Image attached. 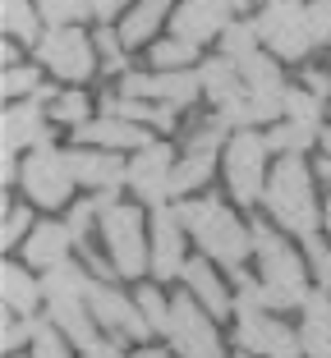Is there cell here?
Listing matches in <instances>:
<instances>
[{"instance_id": "cell-6", "label": "cell", "mask_w": 331, "mask_h": 358, "mask_svg": "<svg viewBox=\"0 0 331 358\" xmlns=\"http://www.w3.org/2000/svg\"><path fill=\"white\" fill-rule=\"evenodd\" d=\"M19 184H23V193H28L32 207L55 211V207H69L78 175H74L69 152H60V148H37V152H28V157H23Z\"/></svg>"}, {"instance_id": "cell-25", "label": "cell", "mask_w": 331, "mask_h": 358, "mask_svg": "<svg viewBox=\"0 0 331 358\" xmlns=\"http://www.w3.org/2000/svg\"><path fill=\"white\" fill-rule=\"evenodd\" d=\"M198 83H203V92H207L212 106H225L230 96L244 92L239 60H230V55H212V60H203V64H198Z\"/></svg>"}, {"instance_id": "cell-41", "label": "cell", "mask_w": 331, "mask_h": 358, "mask_svg": "<svg viewBox=\"0 0 331 358\" xmlns=\"http://www.w3.org/2000/svg\"><path fill=\"white\" fill-rule=\"evenodd\" d=\"M322 96H313L309 87H290L286 92V120H304V124H318L322 129Z\"/></svg>"}, {"instance_id": "cell-27", "label": "cell", "mask_w": 331, "mask_h": 358, "mask_svg": "<svg viewBox=\"0 0 331 358\" xmlns=\"http://www.w3.org/2000/svg\"><path fill=\"white\" fill-rule=\"evenodd\" d=\"M212 170H216V152L189 148L180 161H175V170H171V198H184V193H193L198 184H207Z\"/></svg>"}, {"instance_id": "cell-17", "label": "cell", "mask_w": 331, "mask_h": 358, "mask_svg": "<svg viewBox=\"0 0 331 358\" xmlns=\"http://www.w3.org/2000/svg\"><path fill=\"white\" fill-rule=\"evenodd\" d=\"M74 143L106 148V152H139L152 143V129L134 124V120H120V115H101V120H87L83 129H74Z\"/></svg>"}, {"instance_id": "cell-54", "label": "cell", "mask_w": 331, "mask_h": 358, "mask_svg": "<svg viewBox=\"0 0 331 358\" xmlns=\"http://www.w3.org/2000/svg\"><path fill=\"white\" fill-rule=\"evenodd\" d=\"M235 358H253V354H235Z\"/></svg>"}, {"instance_id": "cell-18", "label": "cell", "mask_w": 331, "mask_h": 358, "mask_svg": "<svg viewBox=\"0 0 331 358\" xmlns=\"http://www.w3.org/2000/svg\"><path fill=\"white\" fill-rule=\"evenodd\" d=\"M184 289H189L216 322H221V317H235V294H230V285L216 275L212 257H189V266H184Z\"/></svg>"}, {"instance_id": "cell-32", "label": "cell", "mask_w": 331, "mask_h": 358, "mask_svg": "<svg viewBox=\"0 0 331 358\" xmlns=\"http://www.w3.org/2000/svg\"><path fill=\"white\" fill-rule=\"evenodd\" d=\"M37 14L46 28H78L92 14V0H37Z\"/></svg>"}, {"instance_id": "cell-20", "label": "cell", "mask_w": 331, "mask_h": 358, "mask_svg": "<svg viewBox=\"0 0 331 358\" xmlns=\"http://www.w3.org/2000/svg\"><path fill=\"white\" fill-rule=\"evenodd\" d=\"M69 161H74L78 184H87L92 193L125 189V184H129V166L120 161V152H106V148H74V152H69Z\"/></svg>"}, {"instance_id": "cell-36", "label": "cell", "mask_w": 331, "mask_h": 358, "mask_svg": "<svg viewBox=\"0 0 331 358\" xmlns=\"http://www.w3.org/2000/svg\"><path fill=\"white\" fill-rule=\"evenodd\" d=\"M0 92L10 96V101L37 96V92H42V69H37V64H10L5 78H0Z\"/></svg>"}, {"instance_id": "cell-38", "label": "cell", "mask_w": 331, "mask_h": 358, "mask_svg": "<svg viewBox=\"0 0 331 358\" xmlns=\"http://www.w3.org/2000/svg\"><path fill=\"white\" fill-rule=\"evenodd\" d=\"M139 308H143V317H148L152 336H166V331H171V299L161 294L157 285H143L139 289Z\"/></svg>"}, {"instance_id": "cell-44", "label": "cell", "mask_w": 331, "mask_h": 358, "mask_svg": "<svg viewBox=\"0 0 331 358\" xmlns=\"http://www.w3.org/2000/svg\"><path fill=\"white\" fill-rule=\"evenodd\" d=\"M304 257H309L313 280H318L322 289H331V243H322L318 234H313V239H304Z\"/></svg>"}, {"instance_id": "cell-53", "label": "cell", "mask_w": 331, "mask_h": 358, "mask_svg": "<svg viewBox=\"0 0 331 358\" xmlns=\"http://www.w3.org/2000/svg\"><path fill=\"white\" fill-rule=\"evenodd\" d=\"M235 5H239V10H244V5H248V0H235Z\"/></svg>"}, {"instance_id": "cell-31", "label": "cell", "mask_w": 331, "mask_h": 358, "mask_svg": "<svg viewBox=\"0 0 331 358\" xmlns=\"http://www.w3.org/2000/svg\"><path fill=\"white\" fill-rule=\"evenodd\" d=\"M239 74H244V87H248V92H286L276 60H272V55H262V51L244 55V60H239Z\"/></svg>"}, {"instance_id": "cell-49", "label": "cell", "mask_w": 331, "mask_h": 358, "mask_svg": "<svg viewBox=\"0 0 331 358\" xmlns=\"http://www.w3.org/2000/svg\"><path fill=\"white\" fill-rule=\"evenodd\" d=\"M129 358H180V354H175L171 345H139Z\"/></svg>"}, {"instance_id": "cell-9", "label": "cell", "mask_w": 331, "mask_h": 358, "mask_svg": "<svg viewBox=\"0 0 331 358\" xmlns=\"http://www.w3.org/2000/svg\"><path fill=\"white\" fill-rule=\"evenodd\" d=\"M258 37L272 46V55L281 60H304L313 46V32H309V5L300 0H272L262 19H258Z\"/></svg>"}, {"instance_id": "cell-4", "label": "cell", "mask_w": 331, "mask_h": 358, "mask_svg": "<svg viewBox=\"0 0 331 358\" xmlns=\"http://www.w3.org/2000/svg\"><path fill=\"white\" fill-rule=\"evenodd\" d=\"M101 239H106V262L115 266V275L139 280L143 271H152V225L143 221L139 207L115 202L111 211H101Z\"/></svg>"}, {"instance_id": "cell-42", "label": "cell", "mask_w": 331, "mask_h": 358, "mask_svg": "<svg viewBox=\"0 0 331 358\" xmlns=\"http://www.w3.org/2000/svg\"><path fill=\"white\" fill-rule=\"evenodd\" d=\"M92 42H97V55H101V64H106L111 74H129V69H125V64H129L125 60L129 46H125V37H120V28H101Z\"/></svg>"}, {"instance_id": "cell-22", "label": "cell", "mask_w": 331, "mask_h": 358, "mask_svg": "<svg viewBox=\"0 0 331 358\" xmlns=\"http://www.w3.org/2000/svg\"><path fill=\"white\" fill-rule=\"evenodd\" d=\"M46 322H55L78 354L101 345V340H97V317H92V308H87V299H55V303H46Z\"/></svg>"}, {"instance_id": "cell-28", "label": "cell", "mask_w": 331, "mask_h": 358, "mask_svg": "<svg viewBox=\"0 0 331 358\" xmlns=\"http://www.w3.org/2000/svg\"><path fill=\"white\" fill-rule=\"evenodd\" d=\"M327 129V124H322ZM322 129L318 124H304V120H276L267 134V148L281 152V157H304L313 143H322Z\"/></svg>"}, {"instance_id": "cell-46", "label": "cell", "mask_w": 331, "mask_h": 358, "mask_svg": "<svg viewBox=\"0 0 331 358\" xmlns=\"http://www.w3.org/2000/svg\"><path fill=\"white\" fill-rule=\"evenodd\" d=\"M139 0H92V14L97 19H115V14H129Z\"/></svg>"}, {"instance_id": "cell-34", "label": "cell", "mask_w": 331, "mask_h": 358, "mask_svg": "<svg viewBox=\"0 0 331 358\" xmlns=\"http://www.w3.org/2000/svg\"><path fill=\"white\" fill-rule=\"evenodd\" d=\"M152 69H198V46L184 37H166L152 46Z\"/></svg>"}, {"instance_id": "cell-35", "label": "cell", "mask_w": 331, "mask_h": 358, "mask_svg": "<svg viewBox=\"0 0 331 358\" xmlns=\"http://www.w3.org/2000/svg\"><path fill=\"white\" fill-rule=\"evenodd\" d=\"M46 110H51V120H55V124H69V129H83L87 120H92V101H87V96L78 92V87L60 92L51 106H46Z\"/></svg>"}, {"instance_id": "cell-39", "label": "cell", "mask_w": 331, "mask_h": 358, "mask_svg": "<svg viewBox=\"0 0 331 358\" xmlns=\"http://www.w3.org/2000/svg\"><path fill=\"white\" fill-rule=\"evenodd\" d=\"M101 221V202L97 198H87V202H74V207H69V234H74V243L78 248H92V225Z\"/></svg>"}, {"instance_id": "cell-13", "label": "cell", "mask_w": 331, "mask_h": 358, "mask_svg": "<svg viewBox=\"0 0 331 358\" xmlns=\"http://www.w3.org/2000/svg\"><path fill=\"white\" fill-rule=\"evenodd\" d=\"M171 170H175V157L166 143H148V148L129 152V189H134V198L148 202V207H166L171 202Z\"/></svg>"}, {"instance_id": "cell-1", "label": "cell", "mask_w": 331, "mask_h": 358, "mask_svg": "<svg viewBox=\"0 0 331 358\" xmlns=\"http://www.w3.org/2000/svg\"><path fill=\"white\" fill-rule=\"evenodd\" d=\"M184 216V230L189 239L203 248V257H212L216 266H225L230 275L244 271V262L253 257V225H244L235 211L225 207L221 198H184L175 202Z\"/></svg>"}, {"instance_id": "cell-48", "label": "cell", "mask_w": 331, "mask_h": 358, "mask_svg": "<svg viewBox=\"0 0 331 358\" xmlns=\"http://www.w3.org/2000/svg\"><path fill=\"white\" fill-rule=\"evenodd\" d=\"M78 358H129L125 349H120V340H101V345H92V349H83Z\"/></svg>"}, {"instance_id": "cell-26", "label": "cell", "mask_w": 331, "mask_h": 358, "mask_svg": "<svg viewBox=\"0 0 331 358\" xmlns=\"http://www.w3.org/2000/svg\"><path fill=\"white\" fill-rule=\"evenodd\" d=\"M166 10H171V0H139V5L125 14V23H120V37H125L129 51H139V46H148L152 37H157L161 23H166Z\"/></svg>"}, {"instance_id": "cell-12", "label": "cell", "mask_w": 331, "mask_h": 358, "mask_svg": "<svg viewBox=\"0 0 331 358\" xmlns=\"http://www.w3.org/2000/svg\"><path fill=\"white\" fill-rule=\"evenodd\" d=\"M120 92L139 96V101H166V106H193L203 83H198V69H152V74H125L120 78Z\"/></svg>"}, {"instance_id": "cell-43", "label": "cell", "mask_w": 331, "mask_h": 358, "mask_svg": "<svg viewBox=\"0 0 331 358\" xmlns=\"http://www.w3.org/2000/svg\"><path fill=\"white\" fill-rule=\"evenodd\" d=\"M32 211L28 207H5V225H0V243H5V248H14V243H23L32 234Z\"/></svg>"}, {"instance_id": "cell-8", "label": "cell", "mask_w": 331, "mask_h": 358, "mask_svg": "<svg viewBox=\"0 0 331 358\" xmlns=\"http://www.w3.org/2000/svg\"><path fill=\"white\" fill-rule=\"evenodd\" d=\"M235 349L253 358H304L300 327H290V322H281L276 313H262V308L235 313Z\"/></svg>"}, {"instance_id": "cell-19", "label": "cell", "mask_w": 331, "mask_h": 358, "mask_svg": "<svg viewBox=\"0 0 331 358\" xmlns=\"http://www.w3.org/2000/svg\"><path fill=\"white\" fill-rule=\"evenodd\" d=\"M290 92V87H286ZM286 92H239L230 96L225 106H216V115L225 120L230 129H253V124H276L286 120Z\"/></svg>"}, {"instance_id": "cell-3", "label": "cell", "mask_w": 331, "mask_h": 358, "mask_svg": "<svg viewBox=\"0 0 331 358\" xmlns=\"http://www.w3.org/2000/svg\"><path fill=\"white\" fill-rule=\"evenodd\" d=\"M313 175L304 157H276L267 175V193H262V207L272 211V221L281 225L295 239H313L322 225V207L313 198Z\"/></svg>"}, {"instance_id": "cell-40", "label": "cell", "mask_w": 331, "mask_h": 358, "mask_svg": "<svg viewBox=\"0 0 331 358\" xmlns=\"http://www.w3.org/2000/svg\"><path fill=\"white\" fill-rule=\"evenodd\" d=\"M32 336H37V317L5 313V322H0V349H5V358H14V349L32 345Z\"/></svg>"}, {"instance_id": "cell-45", "label": "cell", "mask_w": 331, "mask_h": 358, "mask_svg": "<svg viewBox=\"0 0 331 358\" xmlns=\"http://www.w3.org/2000/svg\"><path fill=\"white\" fill-rule=\"evenodd\" d=\"M309 32H313V46H331V0L309 5Z\"/></svg>"}, {"instance_id": "cell-21", "label": "cell", "mask_w": 331, "mask_h": 358, "mask_svg": "<svg viewBox=\"0 0 331 358\" xmlns=\"http://www.w3.org/2000/svg\"><path fill=\"white\" fill-rule=\"evenodd\" d=\"M69 248H78L74 234H69V225L37 221V225H32V234L23 239V262L37 266V271H51V266L69 262Z\"/></svg>"}, {"instance_id": "cell-29", "label": "cell", "mask_w": 331, "mask_h": 358, "mask_svg": "<svg viewBox=\"0 0 331 358\" xmlns=\"http://www.w3.org/2000/svg\"><path fill=\"white\" fill-rule=\"evenodd\" d=\"M87 285H92V275L78 262H60V266H51V271H42L46 303H55V299H87Z\"/></svg>"}, {"instance_id": "cell-51", "label": "cell", "mask_w": 331, "mask_h": 358, "mask_svg": "<svg viewBox=\"0 0 331 358\" xmlns=\"http://www.w3.org/2000/svg\"><path fill=\"white\" fill-rule=\"evenodd\" d=\"M313 170H318V179H322V184H331V152H327V157H322Z\"/></svg>"}, {"instance_id": "cell-33", "label": "cell", "mask_w": 331, "mask_h": 358, "mask_svg": "<svg viewBox=\"0 0 331 358\" xmlns=\"http://www.w3.org/2000/svg\"><path fill=\"white\" fill-rule=\"evenodd\" d=\"M28 358H74V345H69V336H64L55 322L37 317V336H32V345H28Z\"/></svg>"}, {"instance_id": "cell-30", "label": "cell", "mask_w": 331, "mask_h": 358, "mask_svg": "<svg viewBox=\"0 0 331 358\" xmlns=\"http://www.w3.org/2000/svg\"><path fill=\"white\" fill-rule=\"evenodd\" d=\"M0 23H5V32L19 37V42H42V37H37L42 14H37L32 0H0Z\"/></svg>"}, {"instance_id": "cell-7", "label": "cell", "mask_w": 331, "mask_h": 358, "mask_svg": "<svg viewBox=\"0 0 331 358\" xmlns=\"http://www.w3.org/2000/svg\"><path fill=\"white\" fill-rule=\"evenodd\" d=\"M166 345H171L180 358H225V340H221V331H216V317L207 313L189 289L171 299V331H166Z\"/></svg>"}, {"instance_id": "cell-14", "label": "cell", "mask_w": 331, "mask_h": 358, "mask_svg": "<svg viewBox=\"0 0 331 358\" xmlns=\"http://www.w3.org/2000/svg\"><path fill=\"white\" fill-rule=\"evenodd\" d=\"M184 239H189V230H184L180 207H157L152 211V275H157L161 285L184 275V266H189Z\"/></svg>"}, {"instance_id": "cell-10", "label": "cell", "mask_w": 331, "mask_h": 358, "mask_svg": "<svg viewBox=\"0 0 331 358\" xmlns=\"http://www.w3.org/2000/svg\"><path fill=\"white\" fill-rule=\"evenodd\" d=\"M87 308H92L97 327H106L115 340H134V345H148L152 327L143 317L139 299H129L125 289H115L111 280H92L87 285Z\"/></svg>"}, {"instance_id": "cell-5", "label": "cell", "mask_w": 331, "mask_h": 358, "mask_svg": "<svg viewBox=\"0 0 331 358\" xmlns=\"http://www.w3.org/2000/svg\"><path fill=\"white\" fill-rule=\"evenodd\" d=\"M267 138H258L253 129H235L230 134V143H225V184H230V198L239 202V207H253V202H262V193H267Z\"/></svg>"}, {"instance_id": "cell-23", "label": "cell", "mask_w": 331, "mask_h": 358, "mask_svg": "<svg viewBox=\"0 0 331 358\" xmlns=\"http://www.w3.org/2000/svg\"><path fill=\"white\" fill-rule=\"evenodd\" d=\"M300 313H304V322H300L304 358H331V294L327 289H313Z\"/></svg>"}, {"instance_id": "cell-37", "label": "cell", "mask_w": 331, "mask_h": 358, "mask_svg": "<svg viewBox=\"0 0 331 358\" xmlns=\"http://www.w3.org/2000/svg\"><path fill=\"white\" fill-rule=\"evenodd\" d=\"M258 23H244V19H235L230 28L221 32V55H230V60H244V55H253L258 51Z\"/></svg>"}, {"instance_id": "cell-16", "label": "cell", "mask_w": 331, "mask_h": 358, "mask_svg": "<svg viewBox=\"0 0 331 358\" xmlns=\"http://www.w3.org/2000/svg\"><path fill=\"white\" fill-rule=\"evenodd\" d=\"M235 0H184L180 10L171 14V32L184 42H207V37H221L230 23H235Z\"/></svg>"}, {"instance_id": "cell-15", "label": "cell", "mask_w": 331, "mask_h": 358, "mask_svg": "<svg viewBox=\"0 0 331 358\" xmlns=\"http://www.w3.org/2000/svg\"><path fill=\"white\" fill-rule=\"evenodd\" d=\"M0 138H5V152L51 148V110H46V101H37V96L10 101L5 115H0Z\"/></svg>"}, {"instance_id": "cell-24", "label": "cell", "mask_w": 331, "mask_h": 358, "mask_svg": "<svg viewBox=\"0 0 331 358\" xmlns=\"http://www.w3.org/2000/svg\"><path fill=\"white\" fill-rule=\"evenodd\" d=\"M0 299H5V313H19V317H32L37 303H46L42 294V280L19 262H5L0 266Z\"/></svg>"}, {"instance_id": "cell-47", "label": "cell", "mask_w": 331, "mask_h": 358, "mask_svg": "<svg viewBox=\"0 0 331 358\" xmlns=\"http://www.w3.org/2000/svg\"><path fill=\"white\" fill-rule=\"evenodd\" d=\"M304 87H309L313 96H322V101L331 96V78L322 74V69H304Z\"/></svg>"}, {"instance_id": "cell-50", "label": "cell", "mask_w": 331, "mask_h": 358, "mask_svg": "<svg viewBox=\"0 0 331 358\" xmlns=\"http://www.w3.org/2000/svg\"><path fill=\"white\" fill-rule=\"evenodd\" d=\"M0 175H5V184H14V152H0Z\"/></svg>"}, {"instance_id": "cell-2", "label": "cell", "mask_w": 331, "mask_h": 358, "mask_svg": "<svg viewBox=\"0 0 331 358\" xmlns=\"http://www.w3.org/2000/svg\"><path fill=\"white\" fill-rule=\"evenodd\" d=\"M253 257H258V280H262V303L267 313H290L304 308L309 299V257L295 253L290 239H281L272 225H253Z\"/></svg>"}, {"instance_id": "cell-52", "label": "cell", "mask_w": 331, "mask_h": 358, "mask_svg": "<svg viewBox=\"0 0 331 358\" xmlns=\"http://www.w3.org/2000/svg\"><path fill=\"white\" fill-rule=\"evenodd\" d=\"M322 225H327V234H331V198H327V207H322Z\"/></svg>"}, {"instance_id": "cell-11", "label": "cell", "mask_w": 331, "mask_h": 358, "mask_svg": "<svg viewBox=\"0 0 331 358\" xmlns=\"http://www.w3.org/2000/svg\"><path fill=\"white\" fill-rule=\"evenodd\" d=\"M37 64L51 69L55 78H64V83H83L97 69V51H92V42H87V32L51 28V32H42V42H37Z\"/></svg>"}]
</instances>
